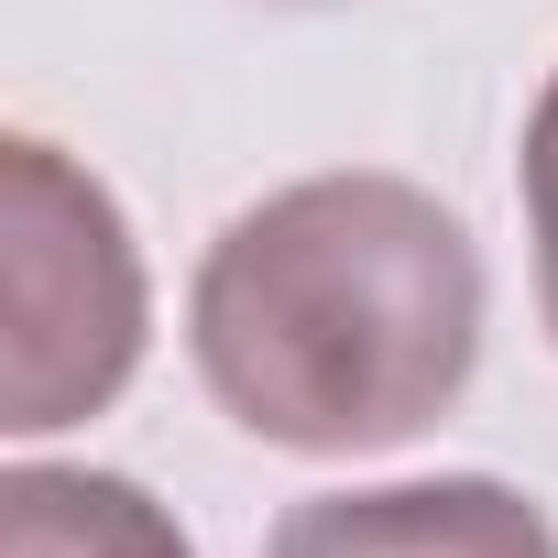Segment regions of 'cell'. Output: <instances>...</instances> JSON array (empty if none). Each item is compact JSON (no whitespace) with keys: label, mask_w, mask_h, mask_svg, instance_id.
Wrapping results in <instances>:
<instances>
[{"label":"cell","mask_w":558,"mask_h":558,"mask_svg":"<svg viewBox=\"0 0 558 558\" xmlns=\"http://www.w3.org/2000/svg\"><path fill=\"white\" fill-rule=\"evenodd\" d=\"M186 351L219 416L263 449H405L471 395L482 252L416 175H296L208 241L186 286Z\"/></svg>","instance_id":"6da1fadb"},{"label":"cell","mask_w":558,"mask_h":558,"mask_svg":"<svg viewBox=\"0 0 558 558\" xmlns=\"http://www.w3.org/2000/svg\"><path fill=\"white\" fill-rule=\"evenodd\" d=\"M0 558H197V547L143 482L23 460L0 482Z\"/></svg>","instance_id":"277c9868"},{"label":"cell","mask_w":558,"mask_h":558,"mask_svg":"<svg viewBox=\"0 0 558 558\" xmlns=\"http://www.w3.org/2000/svg\"><path fill=\"white\" fill-rule=\"evenodd\" d=\"M0 318H12V351H0L12 438H56L143 373L154 296H143L132 219L45 132L0 143Z\"/></svg>","instance_id":"7a4b0ae2"},{"label":"cell","mask_w":558,"mask_h":558,"mask_svg":"<svg viewBox=\"0 0 558 558\" xmlns=\"http://www.w3.org/2000/svg\"><path fill=\"white\" fill-rule=\"evenodd\" d=\"M286 12H318V0H286Z\"/></svg>","instance_id":"8992f818"},{"label":"cell","mask_w":558,"mask_h":558,"mask_svg":"<svg viewBox=\"0 0 558 558\" xmlns=\"http://www.w3.org/2000/svg\"><path fill=\"white\" fill-rule=\"evenodd\" d=\"M514 197H525V241H536V307H547V340H558V66H547V88L525 110Z\"/></svg>","instance_id":"5b68a950"},{"label":"cell","mask_w":558,"mask_h":558,"mask_svg":"<svg viewBox=\"0 0 558 558\" xmlns=\"http://www.w3.org/2000/svg\"><path fill=\"white\" fill-rule=\"evenodd\" d=\"M263 558H558V525L493 471H438V482L307 493L274 514Z\"/></svg>","instance_id":"3957f363"}]
</instances>
